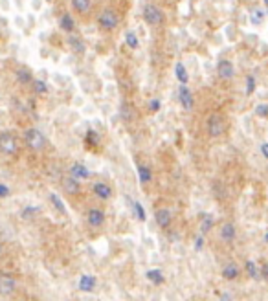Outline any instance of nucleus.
Masks as SVG:
<instances>
[{"label": "nucleus", "mask_w": 268, "mask_h": 301, "mask_svg": "<svg viewBox=\"0 0 268 301\" xmlns=\"http://www.w3.org/2000/svg\"><path fill=\"white\" fill-rule=\"evenodd\" d=\"M24 143L28 145V149L32 150H42L46 147V136L39 131V129H26L24 131Z\"/></svg>", "instance_id": "obj_1"}, {"label": "nucleus", "mask_w": 268, "mask_h": 301, "mask_svg": "<svg viewBox=\"0 0 268 301\" xmlns=\"http://www.w3.org/2000/svg\"><path fill=\"white\" fill-rule=\"evenodd\" d=\"M0 152L6 156H15L18 152V140L13 133L4 131L0 134Z\"/></svg>", "instance_id": "obj_2"}, {"label": "nucleus", "mask_w": 268, "mask_h": 301, "mask_svg": "<svg viewBox=\"0 0 268 301\" xmlns=\"http://www.w3.org/2000/svg\"><path fill=\"white\" fill-rule=\"evenodd\" d=\"M142 17L149 26H158V24H162V20H164V13H162V9L156 8L154 4H147V6L143 8Z\"/></svg>", "instance_id": "obj_3"}, {"label": "nucleus", "mask_w": 268, "mask_h": 301, "mask_svg": "<svg viewBox=\"0 0 268 301\" xmlns=\"http://www.w3.org/2000/svg\"><path fill=\"white\" fill-rule=\"evenodd\" d=\"M224 117L220 116V114H211L208 117V133H210L211 138H218V136H222L224 134Z\"/></svg>", "instance_id": "obj_4"}, {"label": "nucleus", "mask_w": 268, "mask_h": 301, "mask_svg": "<svg viewBox=\"0 0 268 301\" xmlns=\"http://www.w3.org/2000/svg\"><path fill=\"white\" fill-rule=\"evenodd\" d=\"M98 22H100V26L103 28V30L110 32V30H114V28L117 26V22H119V17H117L116 11H112V9H105V11H101V13H100Z\"/></svg>", "instance_id": "obj_5"}, {"label": "nucleus", "mask_w": 268, "mask_h": 301, "mask_svg": "<svg viewBox=\"0 0 268 301\" xmlns=\"http://www.w3.org/2000/svg\"><path fill=\"white\" fill-rule=\"evenodd\" d=\"M17 290V279L11 274H0V296H11Z\"/></svg>", "instance_id": "obj_6"}, {"label": "nucleus", "mask_w": 268, "mask_h": 301, "mask_svg": "<svg viewBox=\"0 0 268 301\" xmlns=\"http://www.w3.org/2000/svg\"><path fill=\"white\" fill-rule=\"evenodd\" d=\"M217 75L220 79H224V81H230V79H234L235 75V67L232 61H228V59H220L217 63Z\"/></svg>", "instance_id": "obj_7"}, {"label": "nucleus", "mask_w": 268, "mask_h": 301, "mask_svg": "<svg viewBox=\"0 0 268 301\" xmlns=\"http://www.w3.org/2000/svg\"><path fill=\"white\" fill-rule=\"evenodd\" d=\"M178 101H180L184 110H193V107H195V98H193L191 90L187 88V84L178 86Z\"/></svg>", "instance_id": "obj_8"}, {"label": "nucleus", "mask_w": 268, "mask_h": 301, "mask_svg": "<svg viewBox=\"0 0 268 301\" xmlns=\"http://www.w3.org/2000/svg\"><path fill=\"white\" fill-rule=\"evenodd\" d=\"M154 220L160 228H169V224L173 222V215L168 208H160L154 211Z\"/></svg>", "instance_id": "obj_9"}, {"label": "nucleus", "mask_w": 268, "mask_h": 301, "mask_svg": "<svg viewBox=\"0 0 268 301\" xmlns=\"http://www.w3.org/2000/svg\"><path fill=\"white\" fill-rule=\"evenodd\" d=\"M86 220H88V224L94 226V228H100V226H103V222H105V213L98 208H92L86 213Z\"/></svg>", "instance_id": "obj_10"}, {"label": "nucleus", "mask_w": 268, "mask_h": 301, "mask_svg": "<svg viewBox=\"0 0 268 301\" xmlns=\"http://www.w3.org/2000/svg\"><path fill=\"white\" fill-rule=\"evenodd\" d=\"M235 237H237V230H235L234 222H224L220 228V239L224 243H234Z\"/></svg>", "instance_id": "obj_11"}, {"label": "nucleus", "mask_w": 268, "mask_h": 301, "mask_svg": "<svg viewBox=\"0 0 268 301\" xmlns=\"http://www.w3.org/2000/svg\"><path fill=\"white\" fill-rule=\"evenodd\" d=\"M94 195L101 201H109L112 197V187L105 182H98V184H94Z\"/></svg>", "instance_id": "obj_12"}, {"label": "nucleus", "mask_w": 268, "mask_h": 301, "mask_svg": "<svg viewBox=\"0 0 268 301\" xmlns=\"http://www.w3.org/2000/svg\"><path fill=\"white\" fill-rule=\"evenodd\" d=\"M63 187H65V191L68 195H76V193L81 191V184H79V180L74 178L72 175H68L67 178H63Z\"/></svg>", "instance_id": "obj_13"}, {"label": "nucleus", "mask_w": 268, "mask_h": 301, "mask_svg": "<svg viewBox=\"0 0 268 301\" xmlns=\"http://www.w3.org/2000/svg\"><path fill=\"white\" fill-rule=\"evenodd\" d=\"M239 274H241V270H239V267L235 265L234 261H230V263H226V265L222 267V277L228 279V281H234V279H237Z\"/></svg>", "instance_id": "obj_14"}, {"label": "nucleus", "mask_w": 268, "mask_h": 301, "mask_svg": "<svg viewBox=\"0 0 268 301\" xmlns=\"http://www.w3.org/2000/svg\"><path fill=\"white\" fill-rule=\"evenodd\" d=\"M70 175L74 176V178H77V180H84V178H88V176H90V171L84 167V164L76 162V164H72V166H70Z\"/></svg>", "instance_id": "obj_15"}, {"label": "nucleus", "mask_w": 268, "mask_h": 301, "mask_svg": "<svg viewBox=\"0 0 268 301\" xmlns=\"http://www.w3.org/2000/svg\"><path fill=\"white\" fill-rule=\"evenodd\" d=\"M119 116H121L123 121H133L134 117H136V110L133 109L131 103H121L119 105Z\"/></svg>", "instance_id": "obj_16"}, {"label": "nucleus", "mask_w": 268, "mask_h": 301, "mask_svg": "<svg viewBox=\"0 0 268 301\" xmlns=\"http://www.w3.org/2000/svg\"><path fill=\"white\" fill-rule=\"evenodd\" d=\"M175 77L180 84H187V81H189V74H187V70H185L184 63H176L175 65Z\"/></svg>", "instance_id": "obj_17"}, {"label": "nucleus", "mask_w": 268, "mask_h": 301, "mask_svg": "<svg viewBox=\"0 0 268 301\" xmlns=\"http://www.w3.org/2000/svg\"><path fill=\"white\" fill-rule=\"evenodd\" d=\"M94 288H96V277L81 276V279H79V290H83V292H92Z\"/></svg>", "instance_id": "obj_18"}, {"label": "nucleus", "mask_w": 268, "mask_h": 301, "mask_svg": "<svg viewBox=\"0 0 268 301\" xmlns=\"http://www.w3.org/2000/svg\"><path fill=\"white\" fill-rule=\"evenodd\" d=\"M17 81L20 84H30L34 83V75H32V72L28 70V68H18L17 70Z\"/></svg>", "instance_id": "obj_19"}, {"label": "nucleus", "mask_w": 268, "mask_h": 301, "mask_svg": "<svg viewBox=\"0 0 268 301\" xmlns=\"http://www.w3.org/2000/svg\"><path fill=\"white\" fill-rule=\"evenodd\" d=\"M59 26H61L63 32H68V33H70V32H74V28H76V20L70 17L68 13H65V15L61 17V20H59Z\"/></svg>", "instance_id": "obj_20"}, {"label": "nucleus", "mask_w": 268, "mask_h": 301, "mask_svg": "<svg viewBox=\"0 0 268 301\" xmlns=\"http://www.w3.org/2000/svg\"><path fill=\"white\" fill-rule=\"evenodd\" d=\"M265 17H267V13H265L263 9H259V8L251 9V13H250V24H251V26H261L263 22H265Z\"/></svg>", "instance_id": "obj_21"}, {"label": "nucleus", "mask_w": 268, "mask_h": 301, "mask_svg": "<svg viewBox=\"0 0 268 301\" xmlns=\"http://www.w3.org/2000/svg\"><path fill=\"white\" fill-rule=\"evenodd\" d=\"M138 178L142 184H147L152 180V171L149 166H138Z\"/></svg>", "instance_id": "obj_22"}, {"label": "nucleus", "mask_w": 268, "mask_h": 301, "mask_svg": "<svg viewBox=\"0 0 268 301\" xmlns=\"http://www.w3.org/2000/svg\"><path fill=\"white\" fill-rule=\"evenodd\" d=\"M125 42L131 50H138V48H140V39H138V35L134 33L133 30L125 32Z\"/></svg>", "instance_id": "obj_23"}, {"label": "nucleus", "mask_w": 268, "mask_h": 301, "mask_svg": "<svg viewBox=\"0 0 268 301\" xmlns=\"http://www.w3.org/2000/svg\"><path fill=\"white\" fill-rule=\"evenodd\" d=\"M68 44H70V48L74 51H77V53H83L84 51V42L79 39V37H76V35H70L68 37Z\"/></svg>", "instance_id": "obj_24"}, {"label": "nucleus", "mask_w": 268, "mask_h": 301, "mask_svg": "<svg viewBox=\"0 0 268 301\" xmlns=\"http://www.w3.org/2000/svg\"><path fill=\"white\" fill-rule=\"evenodd\" d=\"M70 2H72V8L79 13H86L90 9V0H70Z\"/></svg>", "instance_id": "obj_25"}, {"label": "nucleus", "mask_w": 268, "mask_h": 301, "mask_svg": "<svg viewBox=\"0 0 268 301\" xmlns=\"http://www.w3.org/2000/svg\"><path fill=\"white\" fill-rule=\"evenodd\" d=\"M147 279L154 284H162L164 283V274H162L160 270H149V272H147Z\"/></svg>", "instance_id": "obj_26"}, {"label": "nucleus", "mask_w": 268, "mask_h": 301, "mask_svg": "<svg viewBox=\"0 0 268 301\" xmlns=\"http://www.w3.org/2000/svg\"><path fill=\"white\" fill-rule=\"evenodd\" d=\"M213 228V217L208 215V217L202 218V224H201V235H206Z\"/></svg>", "instance_id": "obj_27"}, {"label": "nucleus", "mask_w": 268, "mask_h": 301, "mask_svg": "<svg viewBox=\"0 0 268 301\" xmlns=\"http://www.w3.org/2000/svg\"><path fill=\"white\" fill-rule=\"evenodd\" d=\"M255 75H246V96H251L255 92Z\"/></svg>", "instance_id": "obj_28"}, {"label": "nucleus", "mask_w": 268, "mask_h": 301, "mask_svg": "<svg viewBox=\"0 0 268 301\" xmlns=\"http://www.w3.org/2000/svg\"><path fill=\"white\" fill-rule=\"evenodd\" d=\"M50 201H51V204L55 206V209H57V211H61V213H67V208H65V204H63V201L59 199L55 193H51V195H50Z\"/></svg>", "instance_id": "obj_29"}, {"label": "nucleus", "mask_w": 268, "mask_h": 301, "mask_svg": "<svg viewBox=\"0 0 268 301\" xmlns=\"http://www.w3.org/2000/svg\"><path fill=\"white\" fill-rule=\"evenodd\" d=\"M34 90L37 94H46V92H48V84H46V81H41V79H34Z\"/></svg>", "instance_id": "obj_30"}, {"label": "nucleus", "mask_w": 268, "mask_h": 301, "mask_svg": "<svg viewBox=\"0 0 268 301\" xmlns=\"http://www.w3.org/2000/svg\"><path fill=\"white\" fill-rule=\"evenodd\" d=\"M246 272H248V276L253 277V279L259 277V270H257V267H255L253 261H246Z\"/></svg>", "instance_id": "obj_31"}, {"label": "nucleus", "mask_w": 268, "mask_h": 301, "mask_svg": "<svg viewBox=\"0 0 268 301\" xmlns=\"http://www.w3.org/2000/svg\"><path fill=\"white\" fill-rule=\"evenodd\" d=\"M255 114L261 117H268V105L267 103H259L255 105Z\"/></svg>", "instance_id": "obj_32"}, {"label": "nucleus", "mask_w": 268, "mask_h": 301, "mask_svg": "<svg viewBox=\"0 0 268 301\" xmlns=\"http://www.w3.org/2000/svg\"><path fill=\"white\" fill-rule=\"evenodd\" d=\"M35 213H39V208H35V206H26V208L22 209V218L34 217Z\"/></svg>", "instance_id": "obj_33"}, {"label": "nucleus", "mask_w": 268, "mask_h": 301, "mask_svg": "<svg viewBox=\"0 0 268 301\" xmlns=\"http://www.w3.org/2000/svg\"><path fill=\"white\" fill-rule=\"evenodd\" d=\"M134 211H136V217L140 218V220H145V211H143V206L140 202H134Z\"/></svg>", "instance_id": "obj_34"}, {"label": "nucleus", "mask_w": 268, "mask_h": 301, "mask_svg": "<svg viewBox=\"0 0 268 301\" xmlns=\"http://www.w3.org/2000/svg\"><path fill=\"white\" fill-rule=\"evenodd\" d=\"M86 142L90 143V145H98V143H100V138H98V134L94 133V131H88V133H86Z\"/></svg>", "instance_id": "obj_35"}, {"label": "nucleus", "mask_w": 268, "mask_h": 301, "mask_svg": "<svg viewBox=\"0 0 268 301\" xmlns=\"http://www.w3.org/2000/svg\"><path fill=\"white\" fill-rule=\"evenodd\" d=\"M160 107H162V105H160V100H151L149 101V110H151V112H158Z\"/></svg>", "instance_id": "obj_36"}, {"label": "nucleus", "mask_w": 268, "mask_h": 301, "mask_svg": "<svg viewBox=\"0 0 268 301\" xmlns=\"http://www.w3.org/2000/svg\"><path fill=\"white\" fill-rule=\"evenodd\" d=\"M9 187L6 184H0V199H6V197H9Z\"/></svg>", "instance_id": "obj_37"}, {"label": "nucleus", "mask_w": 268, "mask_h": 301, "mask_svg": "<svg viewBox=\"0 0 268 301\" xmlns=\"http://www.w3.org/2000/svg\"><path fill=\"white\" fill-rule=\"evenodd\" d=\"M261 154H263V156H265V158L268 160V142H263L261 143Z\"/></svg>", "instance_id": "obj_38"}, {"label": "nucleus", "mask_w": 268, "mask_h": 301, "mask_svg": "<svg viewBox=\"0 0 268 301\" xmlns=\"http://www.w3.org/2000/svg\"><path fill=\"white\" fill-rule=\"evenodd\" d=\"M261 274H263V277L268 281V265H265V267L261 268Z\"/></svg>", "instance_id": "obj_39"}, {"label": "nucleus", "mask_w": 268, "mask_h": 301, "mask_svg": "<svg viewBox=\"0 0 268 301\" xmlns=\"http://www.w3.org/2000/svg\"><path fill=\"white\" fill-rule=\"evenodd\" d=\"M197 250H202V237L197 239Z\"/></svg>", "instance_id": "obj_40"}, {"label": "nucleus", "mask_w": 268, "mask_h": 301, "mask_svg": "<svg viewBox=\"0 0 268 301\" xmlns=\"http://www.w3.org/2000/svg\"><path fill=\"white\" fill-rule=\"evenodd\" d=\"M220 301H232V298H230L228 294H222V298H220Z\"/></svg>", "instance_id": "obj_41"}, {"label": "nucleus", "mask_w": 268, "mask_h": 301, "mask_svg": "<svg viewBox=\"0 0 268 301\" xmlns=\"http://www.w3.org/2000/svg\"><path fill=\"white\" fill-rule=\"evenodd\" d=\"M263 2H265V6H267V11H265V13H267V17H268V0H263Z\"/></svg>", "instance_id": "obj_42"}, {"label": "nucleus", "mask_w": 268, "mask_h": 301, "mask_svg": "<svg viewBox=\"0 0 268 301\" xmlns=\"http://www.w3.org/2000/svg\"><path fill=\"white\" fill-rule=\"evenodd\" d=\"M2 253H4V244L0 243V255H2Z\"/></svg>", "instance_id": "obj_43"}, {"label": "nucleus", "mask_w": 268, "mask_h": 301, "mask_svg": "<svg viewBox=\"0 0 268 301\" xmlns=\"http://www.w3.org/2000/svg\"><path fill=\"white\" fill-rule=\"evenodd\" d=\"M265 241H267V243H268V234H267V235H265Z\"/></svg>", "instance_id": "obj_44"}]
</instances>
